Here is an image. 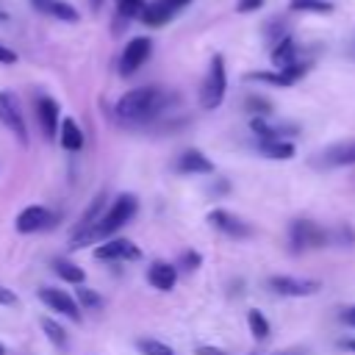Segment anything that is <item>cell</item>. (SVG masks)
<instances>
[{"instance_id": "21", "label": "cell", "mask_w": 355, "mask_h": 355, "mask_svg": "<svg viewBox=\"0 0 355 355\" xmlns=\"http://www.w3.org/2000/svg\"><path fill=\"white\" fill-rule=\"evenodd\" d=\"M258 150H261L266 158H277V161H288V158H294V144L286 141V139H269V141H261Z\"/></svg>"}, {"instance_id": "27", "label": "cell", "mask_w": 355, "mask_h": 355, "mask_svg": "<svg viewBox=\"0 0 355 355\" xmlns=\"http://www.w3.org/2000/svg\"><path fill=\"white\" fill-rule=\"evenodd\" d=\"M116 3V11L122 14V17H141V11H144V6H147V0H114Z\"/></svg>"}, {"instance_id": "31", "label": "cell", "mask_w": 355, "mask_h": 355, "mask_svg": "<svg viewBox=\"0 0 355 355\" xmlns=\"http://www.w3.org/2000/svg\"><path fill=\"white\" fill-rule=\"evenodd\" d=\"M263 6V0H239L236 3V11L239 14H250V11H258Z\"/></svg>"}, {"instance_id": "1", "label": "cell", "mask_w": 355, "mask_h": 355, "mask_svg": "<svg viewBox=\"0 0 355 355\" xmlns=\"http://www.w3.org/2000/svg\"><path fill=\"white\" fill-rule=\"evenodd\" d=\"M136 208H139V202H136V197H130V194H122V197H116V202L111 205V211H105L92 227H86V230H80L78 236H75V241H72V247L78 250V247H83V244H89V241H100V239H108L114 230H119L133 214H136Z\"/></svg>"}, {"instance_id": "5", "label": "cell", "mask_w": 355, "mask_h": 355, "mask_svg": "<svg viewBox=\"0 0 355 355\" xmlns=\"http://www.w3.org/2000/svg\"><path fill=\"white\" fill-rule=\"evenodd\" d=\"M269 288L275 294H283V297H311L322 288L319 280H311V277H291V275H275L269 277Z\"/></svg>"}, {"instance_id": "9", "label": "cell", "mask_w": 355, "mask_h": 355, "mask_svg": "<svg viewBox=\"0 0 355 355\" xmlns=\"http://www.w3.org/2000/svg\"><path fill=\"white\" fill-rule=\"evenodd\" d=\"M208 222L216 227V230H222L225 236H233V239H247L252 230H250V225L241 219V216H236V214H230V211H225V208H214L211 214H208Z\"/></svg>"}, {"instance_id": "3", "label": "cell", "mask_w": 355, "mask_h": 355, "mask_svg": "<svg viewBox=\"0 0 355 355\" xmlns=\"http://www.w3.org/2000/svg\"><path fill=\"white\" fill-rule=\"evenodd\" d=\"M225 92H227V69H225V58L216 53V55H211L208 75H205L202 89H200V105L208 108V111L222 105Z\"/></svg>"}, {"instance_id": "32", "label": "cell", "mask_w": 355, "mask_h": 355, "mask_svg": "<svg viewBox=\"0 0 355 355\" xmlns=\"http://www.w3.org/2000/svg\"><path fill=\"white\" fill-rule=\"evenodd\" d=\"M0 64H17V53L6 44H0Z\"/></svg>"}, {"instance_id": "26", "label": "cell", "mask_w": 355, "mask_h": 355, "mask_svg": "<svg viewBox=\"0 0 355 355\" xmlns=\"http://www.w3.org/2000/svg\"><path fill=\"white\" fill-rule=\"evenodd\" d=\"M139 349H141V355H175V349L158 338H141Z\"/></svg>"}, {"instance_id": "8", "label": "cell", "mask_w": 355, "mask_h": 355, "mask_svg": "<svg viewBox=\"0 0 355 355\" xmlns=\"http://www.w3.org/2000/svg\"><path fill=\"white\" fill-rule=\"evenodd\" d=\"M308 72L305 61H297L286 69H275V72H250L247 80H258V83H272V86H294L302 75Z\"/></svg>"}, {"instance_id": "36", "label": "cell", "mask_w": 355, "mask_h": 355, "mask_svg": "<svg viewBox=\"0 0 355 355\" xmlns=\"http://www.w3.org/2000/svg\"><path fill=\"white\" fill-rule=\"evenodd\" d=\"M272 355H305V349H283V352H272Z\"/></svg>"}, {"instance_id": "33", "label": "cell", "mask_w": 355, "mask_h": 355, "mask_svg": "<svg viewBox=\"0 0 355 355\" xmlns=\"http://www.w3.org/2000/svg\"><path fill=\"white\" fill-rule=\"evenodd\" d=\"M0 302H3V305H14V302H17V294L0 286Z\"/></svg>"}, {"instance_id": "2", "label": "cell", "mask_w": 355, "mask_h": 355, "mask_svg": "<svg viewBox=\"0 0 355 355\" xmlns=\"http://www.w3.org/2000/svg\"><path fill=\"white\" fill-rule=\"evenodd\" d=\"M164 103H166V97H164L161 89H155V86H139V89L125 92L116 100V108L114 111L125 122H144L153 114H158L164 108Z\"/></svg>"}, {"instance_id": "37", "label": "cell", "mask_w": 355, "mask_h": 355, "mask_svg": "<svg viewBox=\"0 0 355 355\" xmlns=\"http://www.w3.org/2000/svg\"><path fill=\"white\" fill-rule=\"evenodd\" d=\"M341 347L344 349H355V341H341Z\"/></svg>"}, {"instance_id": "40", "label": "cell", "mask_w": 355, "mask_h": 355, "mask_svg": "<svg viewBox=\"0 0 355 355\" xmlns=\"http://www.w3.org/2000/svg\"><path fill=\"white\" fill-rule=\"evenodd\" d=\"M100 3H103V0H92V6H94V8H100Z\"/></svg>"}, {"instance_id": "28", "label": "cell", "mask_w": 355, "mask_h": 355, "mask_svg": "<svg viewBox=\"0 0 355 355\" xmlns=\"http://www.w3.org/2000/svg\"><path fill=\"white\" fill-rule=\"evenodd\" d=\"M247 111H252L255 116H269L272 114V103L269 100H263V97H247Z\"/></svg>"}, {"instance_id": "29", "label": "cell", "mask_w": 355, "mask_h": 355, "mask_svg": "<svg viewBox=\"0 0 355 355\" xmlns=\"http://www.w3.org/2000/svg\"><path fill=\"white\" fill-rule=\"evenodd\" d=\"M78 300H80V305H83V308H89V311L103 308L100 294H97V291H92V288H78Z\"/></svg>"}, {"instance_id": "18", "label": "cell", "mask_w": 355, "mask_h": 355, "mask_svg": "<svg viewBox=\"0 0 355 355\" xmlns=\"http://www.w3.org/2000/svg\"><path fill=\"white\" fill-rule=\"evenodd\" d=\"M47 219H50V214H47V208H42V205H28L19 216H17V230L19 233H33V230H42L44 225H47Z\"/></svg>"}, {"instance_id": "30", "label": "cell", "mask_w": 355, "mask_h": 355, "mask_svg": "<svg viewBox=\"0 0 355 355\" xmlns=\"http://www.w3.org/2000/svg\"><path fill=\"white\" fill-rule=\"evenodd\" d=\"M330 241H336V244H344V241H347V247H349V244L355 241V233H352V227L344 225V227H336V230L330 233Z\"/></svg>"}, {"instance_id": "39", "label": "cell", "mask_w": 355, "mask_h": 355, "mask_svg": "<svg viewBox=\"0 0 355 355\" xmlns=\"http://www.w3.org/2000/svg\"><path fill=\"white\" fill-rule=\"evenodd\" d=\"M3 19H8V14H6L3 8H0V22H3Z\"/></svg>"}, {"instance_id": "11", "label": "cell", "mask_w": 355, "mask_h": 355, "mask_svg": "<svg viewBox=\"0 0 355 355\" xmlns=\"http://www.w3.org/2000/svg\"><path fill=\"white\" fill-rule=\"evenodd\" d=\"M139 255H141L139 247L130 244V241H125V239H108V241H103V244L94 250V258H100V261H119V258L133 261V258H139Z\"/></svg>"}, {"instance_id": "15", "label": "cell", "mask_w": 355, "mask_h": 355, "mask_svg": "<svg viewBox=\"0 0 355 355\" xmlns=\"http://www.w3.org/2000/svg\"><path fill=\"white\" fill-rule=\"evenodd\" d=\"M178 172L183 175H211L214 172V164L200 153V150H186L180 158H178Z\"/></svg>"}, {"instance_id": "24", "label": "cell", "mask_w": 355, "mask_h": 355, "mask_svg": "<svg viewBox=\"0 0 355 355\" xmlns=\"http://www.w3.org/2000/svg\"><path fill=\"white\" fill-rule=\"evenodd\" d=\"M247 324H250V330H252V336L258 338V341H266L269 338V322H266V316L261 313V311H250L247 313Z\"/></svg>"}, {"instance_id": "35", "label": "cell", "mask_w": 355, "mask_h": 355, "mask_svg": "<svg viewBox=\"0 0 355 355\" xmlns=\"http://www.w3.org/2000/svg\"><path fill=\"white\" fill-rule=\"evenodd\" d=\"M341 319H344V324H349V327H355V305H352V308H347V311L341 313Z\"/></svg>"}, {"instance_id": "19", "label": "cell", "mask_w": 355, "mask_h": 355, "mask_svg": "<svg viewBox=\"0 0 355 355\" xmlns=\"http://www.w3.org/2000/svg\"><path fill=\"white\" fill-rule=\"evenodd\" d=\"M147 280H150L155 288H161V291H169V288L175 286V280H178V272H175V266H169V263L158 261V263H153V266H150V272H147Z\"/></svg>"}, {"instance_id": "10", "label": "cell", "mask_w": 355, "mask_h": 355, "mask_svg": "<svg viewBox=\"0 0 355 355\" xmlns=\"http://www.w3.org/2000/svg\"><path fill=\"white\" fill-rule=\"evenodd\" d=\"M39 300L44 302V305H50L53 311H58V313H67L72 322H80V311H78V302L67 294V291H61V288H39Z\"/></svg>"}, {"instance_id": "38", "label": "cell", "mask_w": 355, "mask_h": 355, "mask_svg": "<svg viewBox=\"0 0 355 355\" xmlns=\"http://www.w3.org/2000/svg\"><path fill=\"white\" fill-rule=\"evenodd\" d=\"M172 3H175V6H180V8H186V6L191 3V0H172Z\"/></svg>"}, {"instance_id": "13", "label": "cell", "mask_w": 355, "mask_h": 355, "mask_svg": "<svg viewBox=\"0 0 355 355\" xmlns=\"http://www.w3.org/2000/svg\"><path fill=\"white\" fill-rule=\"evenodd\" d=\"M36 114H39V125L44 130L47 139H55L61 130V119H58V103L53 97H39L36 100Z\"/></svg>"}, {"instance_id": "22", "label": "cell", "mask_w": 355, "mask_h": 355, "mask_svg": "<svg viewBox=\"0 0 355 355\" xmlns=\"http://www.w3.org/2000/svg\"><path fill=\"white\" fill-rule=\"evenodd\" d=\"M291 11H308V14H330L336 6L330 0H288Z\"/></svg>"}, {"instance_id": "17", "label": "cell", "mask_w": 355, "mask_h": 355, "mask_svg": "<svg viewBox=\"0 0 355 355\" xmlns=\"http://www.w3.org/2000/svg\"><path fill=\"white\" fill-rule=\"evenodd\" d=\"M31 3H33L42 14H50V17L61 19V22H78V19H80L78 8L69 6V3H64V0H31Z\"/></svg>"}, {"instance_id": "25", "label": "cell", "mask_w": 355, "mask_h": 355, "mask_svg": "<svg viewBox=\"0 0 355 355\" xmlns=\"http://www.w3.org/2000/svg\"><path fill=\"white\" fill-rule=\"evenodd\" d=\"M55 272H58V277H64L67 283H75V286H80L83 283V269L80 266H75V263H69V261H55Z\"/></svg>"}, {"instance_id": "6", "label": "cell", "mask_w": 355, "mask_h": 355, "mask_svg": "<svg viewBox=\"0 0 355 355\" xmlns=\"http://www.w3.org/2000/svg\"><path fill=\"white\" fill-rule=\"evenodd\" d=\"M0 122L25 144L28 141V130H25V119H22V108L19 100L14 97V92H0Z\"/></svg>"}, {"instance_id": "14", "label": "cell", "mask_w": 355, "mask_h": 355, "mask_svg": "<svg viewBox=\"0 0 355 355\" xmlns=\"http://www.w3.org/2000/svg\"><path fill=\"white\" fill-rule=\"evenodd\" d=\"M178 11H180V6H175L172 0H153V3L144 6V11H141L139 19H141L144 25H150V28H158V25L169 22Z\"/></svg>"}, {"instance_id": "41", "label": "cell", "mask_w": 355, "mask_h": 355, "mask_svg": "<svg viewBox=\"0 0 355 355\" xmlns=\"http://www.w3.org/2000/svg\"><path fill=\"white\" fill-rule=\"evenodd\" d=\"M0 355H6V347H3V344H0Z\"/></svg>"}, {"instance_id": "4", "label": "cell", "mask_w": 355, "mask_h": 355, "mask_svg": "<svg viewBox=\"0 0 355 355\" xmlns=\"http://www.w3.org/2000/svg\"><path fill=\"white\" fill-rule=\"evenodd\" d=\"M288 239L294 250H316L330 244V230H324L322 225L311 222V219H297L288 227Z\"/></svg>"}, {"instance_id": "12", "label": "cell", "mask_w": 355, "mask_h": 355, "mask_svg": "<svg viewBox=\"0 0 355 355\" xmlns=\"http://www.w3.org/2000/svg\"><path fill=\"white\" fill-rule=\"evenodd\" d=\"M319 164L322 166H352L355 164V139L330 144L324 153H319Z\"/></svg>"}, {"instance_id": "16", "label": "cell", "mask_w": 355, "mask_h": 355, "mask_svg": "<svg viewBox=\"0 0 355 355\" xmlns=\"http://www.w3.org/2000/svg\"><path fill=\"white\" fill-rule=\"evenodd\" d=\"M300 61V47H297V42H294V36L288 33L286 39H280L275 47H272V64H275V69H286V67H291V64H297Z\"/></svg>"}, {"instance_id": "23", "label": "cell", "mask_w": 355, "mask_h": 355, "mask_svg": "<svg viewBox=\"0 0 355 355\" xmlns=\"http://www.w3.org/2000/svg\"><path fill=\"white\" fill-rule=\"evenodd\" d=\"M42 330H44V336H47L58 349H64V347H67V333H64V327H61L55 319L42 316Z\"/></svg>"}, {"instance_id": "34", "label": "cell", "mask_w": 355, "mask_h": 355, "mask_svg": "<svg viewBox=\"0 0 355 355\" xmlns=\"http://www.w3.org/2000/svg\"><path fill=\"white\" fill-rule=\"evenodd\" d=\"M197 355H225V349H216V347L200 344V347H197Z\"/></svg>"}, {"instance_id": "20", "label": "cell", "mask_w": 355, "mask_h": 355, "mask_svg": "<svg viewBox=\"0 0 355 355\" xmlns=\"http://www.w3.org/2000/svg\"><path fill=\"white\" fill-rule=\"evenodd\" d=\"M58 139H61V147H64V150H80V147H83V133H80L78 122H75V119H69V116L61 122Z\"/></svg>"}, {"instance_id": "7", "label": "cell", "mask_w": 355, "mask_h": 355, "mask_svg": "<svg viewBox=\"0 0 355 355\" xmlns=\"http://www.w3.org/2000/svg\"><path fill=\"white\" fill-rule=\"evenodd\" d=\"M150 53H153V42H150L147 36H136V39H130V42L125 44L122 55H119V72H122L125 78L133 75V72L150 58Z\"/></svg>"}]
</instances>
